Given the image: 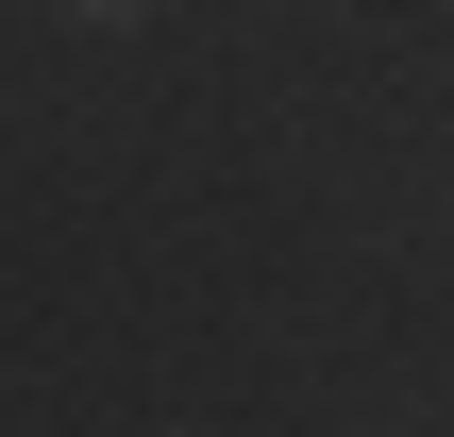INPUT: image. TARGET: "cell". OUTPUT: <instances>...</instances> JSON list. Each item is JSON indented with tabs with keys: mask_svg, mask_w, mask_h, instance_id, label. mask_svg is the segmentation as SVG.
I'll return each instance as SVG.
<instances>
[{
	"mask_svg": "<svg viewBox=\"0 0 454 437\" xmlns=\"http://www.w3.org/2000/svg\"><path fill=\"white\" fill-rule=\"evenodd\" d=\"M67 17H152V0H67Z\"/></svg>",
	"mask_w": 454,
	"mask_h": 437,
	"instance_id": "6da1fadb",
	"label": "cell"
}]
</instances>
